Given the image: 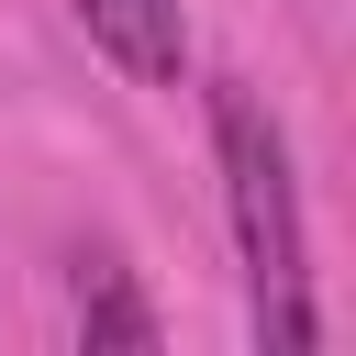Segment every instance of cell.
Listing matches in <instances>:
<instances>
[{
	"label": "cell",
	"mask_w": 356,
	"mask_h": 356,
	"mask_svg": "<svg viewBox=\"0 0 356 356\" xmlns=\"http://www.w3.org/2000/svg\"><path fill=\"white\" fill-rule=\"evenodd\" d=\"M211 145H222V200H234V245H245V312H256V345L267 356H312L323 345V312H312V267H300V189H289V134L278 111L222 78L211 89Z\"/></svg>",
	"instance_id": "obj_1"
},
{
	"label": "cell",
	"mask_w": 356,
	"mask_h": 356,
	"mask_svg": "<svg viewBox=\"0 0 356 356\" xmlns=\"http://www.w3.org/2000/svg\"><path fill=\"white\" fill-rule=\"evenodd\" d=\"M78 22H89V44H100L122 78H145V89H178V56H189V22H178V0H78Z\"/></svg>",
	"instance_id": "obj_2"
},
{
	"label": "cell",
	"mask_w": 356,
	"mask_h": 356,
	"mask_svg": "<svg viewBox=\"0 0 356 356\" xmlns=\"http://www.w3.org/2000/svg\"><path fill=\"white\" fill-rule=\"evenodd\" d=\"M78 334H89V345H122V356H145V345H156V312L134 300V278H122L111 256H89V267H78Z\"/></svg>",
	"instance_id": "obj_3"
}]
</instances>
